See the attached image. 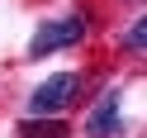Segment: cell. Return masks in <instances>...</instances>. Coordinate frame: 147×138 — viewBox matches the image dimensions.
I'll list each match as a JSON object with an SVG mask.
<instances>
[{"label": "cell", "instance_id": "cell-1", "mask_svg": "<svg viewBox=\"0 0 147 138\" xmlns=\"http://www.w3.org/2000/svg\"><path fill=\"white\" fill-rule=\"evenodd\" d=\"M76 86H81L76 71H57V76H48L43 86H33V95H29V119H57L62 109L76 100Z\"/></svg>", "mask_w": 147, "mask_h": 138}, {"label": "cell", "instance_id": "cell-2", "mask_svg": "<svg viewBox=\"0 0 147 138\" xmlns=\"http://www.w3.org/2000/svg\"><path fill=\"white\" fill-rule=\"evenodd\" d=\"M86 38V14H67V19H52V24H38V33H33L29 52L33 57H48V52L57 48H71V43Z\"/></svg>", "mask_w": 147, "mask_h": 138}, {"label": "cell", "instance_id": "cell-3", "mask_svg": "<svg viewBox=\"0 0 147 138\" xmlns=\"http://www.w3.org/2000/svg\"><path fill=\"white\" fill-rule=\"evenodd\" d=\"M86 133L90 138H119V133H123V124H119V95H114V90L86 114Z\"/></svg>", "mask_w": 147, "mask_h": 138}, {"label": "cell", "instance_id": "cell-4", "mask_svg": "<svg viewBox=\"0 0 147 138\" xmlns=\"http://www.w3.org/2000/svg\"><path fill=\"white\" fill-rule=\"evenodd\" d=\"M19 138H67V124L62 119H24Z\"/></svg>", "mask_w": 147, "mask_h": 138}, {"label": "cell", "instance_id": "cell-5", "mask_svg": "<svg viewBox=\"0 0 147 138\" xmlns=\"http://www.w3.org/2000/svg\"><path fill=\"white\" fill-rule=\"evenodd\" d=\"M123 43H128V48H147V14H142V19H138L133 29L123 33Z\"/></svg>", "mask_w": 147, "mask_h": 138}]
</instances>
